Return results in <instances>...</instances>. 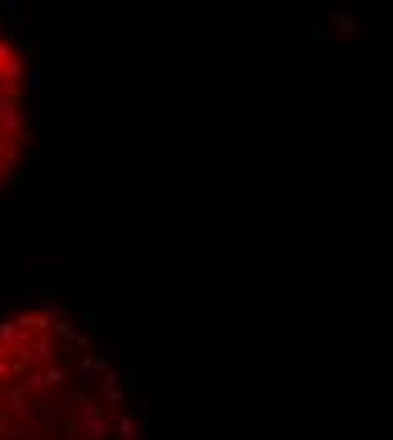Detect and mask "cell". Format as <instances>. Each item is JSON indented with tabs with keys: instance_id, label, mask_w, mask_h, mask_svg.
Instances as JSON below:
<instances>
[{
	"instance_id": "cell-1",
	"label": "cell",
	"mask_w": 393,
	"mask_h": 440,
	"mask_svg": "<svg viewBox=\"0 0 393 440\" xmlns=\"http://www.w3.org/2000/svg\"><path fill=\"white\" fill-rule=\"evenodd\" d=\"M28 139L24 112V58L14 38L0 28V183L17 163V153Z\"/></svg>"
}]
</instances>
